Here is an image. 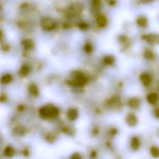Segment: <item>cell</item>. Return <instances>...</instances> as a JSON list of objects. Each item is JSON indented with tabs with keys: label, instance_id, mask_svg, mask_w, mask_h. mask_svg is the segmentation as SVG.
Returning <instances> with one entry per match:
<instances>
[{
	"label": "cell",
	"instance_id": "13",
	"mask_svg": "<svg viewBox=\"0 0 159 159\" xmlns=\"http://www.w3.org/2000/svg\"><path fill=\"white\" fill-rule=\"evenodd\" d=\"M22 45L24 47V49L29 50L33 47L34 44L32 40L29 39H25L22 41Z\"/></svg>",
	"mask_w": 159,
	"mask_h": 159
},
{
	"label": "cell",
	"instance_id": "26",
	"mask_svg": "<svg viewBox=\"0 0 159 159\" xmlns=\"http://www.w3.org/2000/svg\"><path fill=\"white\" fill-rule=\"evenodd\" d=\"M155 117L158 118L159 119V108L156 109L155 111Z\"/></svg>",
	"mask_w": 159,
	"mask_h": 159
},
{
	"label": "cell",
	"instance_id": "27",
	"mask_svg": "<svg viewBox=\"0 0 159 159\" xmlns=\"http://www.w3.org/2000/svg\"><path fill=\"white\" fill-rule=\"evenodd\" d=\"M100 2L99 1H92V4H93V5L95 6H98L100 5Z\"/></svg>",
	"mask_w": 159,
	"mask_h": 159
},
{
	"label": "cell",
	"instance_id": "12",
	"mask_svg": "<svg viewBox=\"0 0 159 159\" xmlns=\"http://www.w3.org/2000/svg\"><path fill=\"white\" fill-rule=\"evenodd\" d=\"M67 115L70 120H74L78 116V112L75 109H70L68 111Z\"/></svg>",
	"mask_w": 159,
	"mask_h": 159
},
{
	"label": "cell",
	"instance_id": "20",
	"mask_svg": "<svg viewBox=\"0 0 159 159\" xmlns=\"http://www.w3.org/2000/svg\"><path fill=\"white\" fill-rule=\"evenodd\" d=\"M29 72V68L28 66L26 65L22 66L20 70V74L22 75L23 77H25L27 76Z\"/></svg>",
	"mask_w": 159,
	"mask_h": 159
},
{
	"label": "cell",
	"instance_id": "21",
	"mask_svg": "<svg viewBox=\"0 0 159 159\" xmlns=\"http://www.w3.org/2000/svg\"><path fill=\"white\" fill-rule=\"evenodd\" d=\"M15 132L18 135H23V134L25 133V130L22 127H18L15 128Z\"/></svg>",
	"mask_w": 159,
	"mask_h": 159
},
{
	"label": "cell",
	"instance_id": "2",
	"mask_svg": "<svg viewBox=\"0 0 159 159\" xmlns=\"http://www.w3.org/2000/svg\"><path fill=\"white\" fill-rule=\"evenodd\" d=\"M73 80L70 81V84L77 86H83L87 82L86 77L80 72H73L72 74Z\"/></svg>",
	"mask_w": 159,
	"mask_h": 159
},
{
	"label": "cell",
	"instance_id": "22",
	"mask_svg": "<svg viewBox=\"0 0 159 159\" xmlns=\"http://www.w3.org/2000/svg\"><path fill=\"white\" fill-rule=\"evenodd\" d=\"M84 50L86 53H91L92 51V46L90 43H87L84 45Z\"/></svg>",
	"mask_w": 159,
	"mask_h": 159
},
{
	"label": "cell",
	"instance_id": "16",
	"mask_svg": "<svg viewBox=\"0 0 159 159\" xmlns=\"http://www.w3.org/2000/svg\"><path fill=\"white\" fill-rule=\"evenodd\" d=\"M14 150L11 147H7L4 150V154L7 157H11L14 155Z\"/></svg>",
	"mask_w": 159,
	"mask_h": 159
},
{
	"label": "cell",
	"instance_id": "4",
	"mask_svg": "<svg viewBox=\"0 0 159 159\" xmlns=\"http://www.w3.org/2000/svg\"><path fill=\"white\" fill-rule=\"evenodd\" d=\"M126 123L130 127H133L136 125L138 122L137 118L134 114L129 113L125 118Z\"/></svg>",
	"mask_w": 159,
	"mask_h": 159
},
{
	"label": "cell",
	"instance_id": "1",
	"mask_svg": "<svg viewBox=\"0 0 159 159\" xmlns=\"http://www.w3.org/2000/svg\"><path fill=\"white\" fill-rule=\"evenodd\" d=\"M40 116L45 119L55 118L59 114V111L56 107L52 105H48L42 107L39 110Z\"/></svg>",
	"mask_w": 159,
	"mask_h": 159
},
{
	"label": "cell",
	"instance_id": "3",
	"mask_svg": "<svg viewBox=\"0 0 159 159\" xmlns=\"http://www.w3.org/2000/svg\"><path fill=\"white\" fill-rule=\"evenodd\" d=\"M143 40L146 41L147 42L155 45L159 43V35L158 34H150L148 35H144L142 37Z\"/></svg>",
	"mask_w": 159,
	"mask_h": 159
},
{
	"label": "cell",
	"instance_id": "18",
	"mask_svg": "<svg viewBox=\"0 0 159 159\" xmlns=\"http://www.w3.org/2000/svg\"><path fill=\"white\" fill-rule=\"evenodd\" d=\"M143 56L146 59L150 60L154 58V54L152 51H149V50H147L144 52Z\"/></svg>",
	"mask_w": 159,
	"mask_h": 159
},
{
	"label": "cell",
	"instance_id": "9",
	"mask_svg": "<svg viewBox=\"0 0 159 159\" xmlns=\"http://www.w3.org/2000/svg\"><path fill=\"white\" fill-rule=\"evenodd\" d=\"M140 146V142L138 138L133 137L131 141V148L134 151H137Z\"/></svg>",
	"mask_w": 159,
	"mask_h": 159
},
{
	"label": "cell",
	"instance_id": "23",
	"mask_svg": "<svg viewBox=\"0 0 159 159\" xmlns=\"http://www.w3.org/2000/svg\"><path fill=\"white\" fill-rule=\"evenodd\" d=\"M55 139V137L53 134H51L50 135H48L47 137V140H48L49 141H53Z\"/></svg>",
	"mask_w": 159,
	"mask_h": 159
},
{
	"label": "cell",
	"instance_id": "29",
	"mask_svg": "<svg viewBox=\"0 0 159 159\" xmlns=\"http://www.w3.org/2000/svg\"><path fill=\"white\" fill-rule=\"evenodd\" d=\"M110 4V5H114L115 4V1H110L109 2Z\"/></svg>",
	"mask_w": 159,
	"mask_h": 159
},
{
	"label": "cell",
	"instance_id": "25",
	"mask_svg": "<svg viewBox=\"0 0 159 159\" xmlns=\"http://www.w3.org/2000/svg\"><path fill=\"white\" fill-rule=\"evenodd\" d=\"M70 159H82V158L79 154H74L71 156Z\"/></svg>",
	"mask_w": 159,
	"mask_h": 159
},
{
	"label": "cell",
	"instance_id": "17",
	"mask_svg": "<svg viewBox=\"0 0 159 159\" xmlns=\"http://www.w3.org/2000/svg\"><path fill=\"white\" fill-rule=\"evenodd\" d=\"M114 61V56H107L104 59V63L108 65H111V64H113Z\"/></svg>",
	"mask_w": 159,
	"mask_h": 159
},
{
	"label": "cell",
	"instance_id": "15",
	"mask_svg": "<svg viewBox=\"0 0 159 159\" xmlns=\"http://www.w3.org/2000/svg\"><path fill=\"white\" fill-rule=\"evenodd\" d=\"M150 153L152 156L155 158L159 157V148L156 146H153L151 147Z\"/></svg>",
	"mask_w": 159,
	"mask_h": 159
},
{
	"label": "cell",
	"instance_id": "14",
	"mask_svg": "<svg viewBox=\"0 0 159 159\" xmlns=\"http://www.w3.org/2000/svg\"><path fill=\"white\" fill-rule=\"evenodd\" d=\"M29 90L30 94H32L33 96H37L38 95L39 91H38V88L35 84H32L30 85Z\"/></svg>",
	"mask_w": 159,
	"mask_h": 159
},
{
	"label": "cell",
	"instance_id": "10",
	"mask_svg": "<svg viewBox=\"0 0 159 159\" xmlns=\"http://www.w3.org/2000/svg\"><path fill=\"white\" fill-rule=\"evenodd\" d=\"M136 23L140 27H145L147 24V18L143 15H141L137 19Z\"/></svg>",
	"mask_w": 159,
	"mask_h": 159
},
{
	"label": "cell",
	"instance_id": "5",
	"mask_svg": "<svg viewBox=\"0 0 159 159\" xmlns=\"http://www.w3.org/2000/svg\"><path fill=\"white\" fill-rule=\"evenodd\" d=\"M41 25L43 29L47 30H51L55 27V23L50 18L43 19L42 21Z\"/></svg>",
	"mask_w": 159,
	"mask_h": 159
},
{
	"label": "cell",
	"instance_id": "6",
	"mask_svg": "<svg viewBox=\"0 0 159 159\" xmlns=\"http://www.w3.org/2000/svg\"><path fill=\"white\" fill-rule=\"evenodd\" d=\"M141 82L143 86L148 87L151 83V78L150 76L147 73H143L141 74L140 77Z\"/></svg>",
	"mask_w": 159,
	"mask_h": 159
},
{
	"label": "cell",
	"instance_id": "7",
	"mask_svg": "<svg viewBox=\"0 0 159 159\" xmlns=\"http://www.w3.org/2000/svg\"><path fill=\"white\" fill-rule=\"evenodd\" d=\"M147 100L149 104L151 105H155L158 102L159 100V97L157 93L155 92L149 93L147 96Z\"/></svg>",
	"mask_w": 159,
	"mask_h": 159
},
{
	"label": "cell",
	"instance_id": "28",
	"mask_svg": "<svg viewBox=\"0 0 159 159\" xmlns=\"http://www.w3.org/2000/svg\"><path fill=\"white\" fill-rule=\"evenodd\" d=\"M18 109L19 110L22 111L24 109V107H23V106H19Z\"/></svg>",
	"mask_w": 159,
	"mask_h": 159
},
{
	"label": "cell",
	"instance_id": "24",
	"mask_svg": "<svg viewBox=\"0 0 159 159\" xmlns=\"http://www.w3.org/2000/svg\"><path fill=\"white\" fill-rule=\"evenodd\" d=\"M79 28L80 29H86L87 27V25L86 24V23H79V25H78Z\"/></svg>",
	"mask_w": 159,
	"mask_h": 159
},
{
	"label": "cell",
	"instance_id": "19",
	"mask_svg": "<svg viewBox=\"0 0 159 159\" xmlns=\"http://www.w3.org/2000/svg\"><path fill=\"white\" fill-rule=\"evenodd\" d=\"M11 80H12V77L11 75L10 74H6L1 78V82L2 83L6 84L10 82Z\"/></svg>",
	"mask_w": 159,
	"mask_h": 159
},
{
	"label": "cell",
	"instance_id": "11",
	"mask_svg": "<svg viewBox=\"0 0 159 159\" xmlns=\"http://www.w3.org/2000/svg\"><path fill=\"white\" fill-rule=\"evenodd\" d=\"M97 23L100 27H105L107 24V19L104 15H100L97 18Z\"/></svg>",
	"mask_w": 159,
	"mask_h": 159
},
{
	"label": "cell",
	"instance_id": "8",
	"mask_svg": "<svg viewBox=\"0 0 159 159\" xmlns=\"http://www.w3.org/2000/svg\"><path fill=\"white\" fill-rule=\"evenodd\" d=\"M128 106L133 109H137L140 105V100L137 98L133 97L128 101Z\"/></svg>",
	"mask_w": 159,
	"mask_h": 159
}]
</instances>
